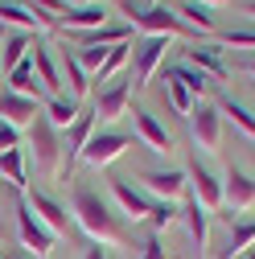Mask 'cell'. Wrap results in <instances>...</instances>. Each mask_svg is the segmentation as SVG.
Returning a JSON list of instances; mask_svg holds the SVG:
<instances>
[{
  "label": "cell",
  "mask_w": 255,
  "mask_h": 259,
  "mask_svg": "<svg viewBox=\"0 0 255 259\" xmlns=\"http://www.w3.org/2000/svg\"><path fill=\"white\" fill-rule=\"evenodd\" d=\"M185 119H189L194 140H198L206 152H214L218 140H222V111H218V103H194V111H189Z\"/></svg>",
  "instance_id": "10"
},
{
  "label": "cell",
  "mask_w": 255,
  "mask_h": 259,
  "mask_svg": "<svg viewBox=\"0 0 255 259\" xmlns=\"http://www.w3.org/2000/svg\"><path fill=\"white\" fill-rule=\"evenodd\" d=\"M107 185H111V198H115V206H119L128 218H132V222H144V218H148L152 198H148V193H144V189H140L132 177H111Z\"/></svg>",
  "instance_id": "11"
},
{
  "label": "cell",
  "mask_w": 255,
  "mask_h": 259,
  "mask_svg": "<svg viewBox=\"0 0 255 259\" xmlns=\"http://www.w3.org/2000/svg\"><path fill=\"white\" fill-rule=\"evenodd\" d=\"M181 21L198 25V33H218L214 17H210V5H202V0H181Z\"/></svg>",
  "instance_id": "29"
},
{
  "label": "cell",
  "mask_w": 255,
  "mask_h": 259,
  "mask_svg": "<svg viewBox=\"0 0 255 259\" xmlns=\"http://www.w3.org/2000/svg\"><path fill=\"white\" fill-rule=\"evenodd\" d=\"M99 25H111V9L103 0H91V5H74L62 13V29H70V33H91V29Z\"/></svg>",
  "instance_id": "14"
},
{
  "label": "cell",
  "mask_w": 255,
  "mask_h": 259,
  "mask_svg": "<svg viewBox=\"0 0 255 259\" xmlns=\"http://www.w3.org/2000/svg\"><path fill=\"white\" fill-rule=\"evenodd\" d=\"M128 95H132V82H123V78L99 87V95H95V119H103V123L119 119L128 111Z\"/></svg>",
  "instance_id": "15"
},
{
  "label": "cell",
  "mask_w": 255,
  "mask_h": 259,
  "mask_svg": "<svg viewBox=\"0 0 255 259\" xmlns=\"http://www.w3.org/2000/svg\"><path fill=\"white\" fill-rule=\"evenodd\" d=\"M29 58H33V70L46 87V95H62V70H58V58L50 54V46L33 41V50H29Z\"/></svg>",
  "instance_id": "20"
},
{
  "label": "cell",
  "mask_w": 255,
  "mask_h": 259,
  "mask_svg": "<svg viewBox=\"0 0 255 259\" xmlns=\"http://www.w3.org/2000/svg\"><path fill=\"white\" fill-rule=\"evenodd\" d=\"M74 54H78V62H82V70L87 74H95L107 62V54H111V46H74Z\"/></svg>",
  "instance_id": "32"
},
{
  "label": "cell",
  "mask_w": 255,
  "mask_h": 259,
  "mask_svg": "<svg viewBox=\"0 0 255 259\" xmlns=\"http://www.w3.org/2000/svg\"><path fill=\"white\" fill-rule=\"evenodd\" d=\"M202 5H227V0H202Z\"/></svg>",
  "instance_id": "43"
},
{
  "label": "cell",
  "mask_w": 255,
  "mask_h": 259,
  "mask_svg": "<svg viewBox=\"0 0 255 259\" xmlns=\"http://www.w3.org/2000/svg\"><path fill=\"white\" fill-rule=\"evenodd\" d=\"M29 50H33V41H29V33L25 29H13V33H5V41H0V70H13V66H21V62L29 58Z\"/></svg>",
  "instance_id": "22"
},
{
  "label": "cell",
  "mask_w": 255,
  "mask_h": 259,
  "mask_svg": "<svg viewBox=\"0 0 255 259\" xmlns=\"http://www.w3.org/2000/svg\"><path fill=\"white\" fill-rule=\"evenodd\" d=\"M0 177H5L13 189H25V148H9V152H0Z\"/></svg>",
  "instance_id": "27"
},
{
  "label": "cell",
  "mask_w": 255,
  "mask_h": 259,
  "mask_svg": "<svg viewBox=\"0 0 255 259\" xmlns=\"http://www.w3.org/2000/svg\"><path fill=\"white\" fill-rule=\"evenodd\" d=\"M70 214H74V222L82 226V231L91 235V243H103V247L123 243V222L115 218L111 202L95 185L74 181V189H70Z\"/></svg>",
  "instance_id": "1"
},
{
  "label": "cell",
  "mask_w": 255,
  "mask_h": 259,
  "mask_svg": "<svg viewBox=\"0 0 255 259\" xmlns=\"http://www.w3.org/2000/svg\"><path fill=\"white\" fill-rule=\"evenodd\" d=\"M5 82H9L13 95H25V99H41V95H46V87H41V78H37V70H33V58H25L21 66H13V70L5 74ZM46 99H50V95H46Z\"/></svg>",
  "instance_id": "19"
},
{
  "label": "cell",
  "mask_w": 255,
  "mask_h": 259,
  "mask_svg": "<svg viewBox=\"0 0 255 259\" xmlns=\"http://www.w3.org/2000/svg\"><path fill=\"white\" fill-rule=\"evenodd\" d=\"M222 206L231 210L227 218H235L239 210H251V206H255V177H251L247 169L231 165L227 173H222Z\"/></svg>",
  "instance_id": "8"
},
{
  "label": "cell",
  "mask_w": 255,
  "mask_h": 259,
  "mask_svg": "<svg viewBox=\"0 0 255 259\" xmlns=\"http://www.w3.org/2000/svg\"><path fill=\"white\" fill-rule=\"evenodd\" d=\"M169 41H173V37H152V33H144V37H136V41H132L136 87H148V82H152L156 66H161V62H165V54H169Z\"/></svg>",
  "instance_id": "7"
},
{
  "label": "cell",
  "mask_w": 255,
  "mask_h": 259,
  "mask_svg": "<svg viewBox=\"0 0 255 259\" xmlns=\"http://www.w3.org/2000/svg\"><path fill=\"white\" fill-rule=\"evenodd\" d=\"M78 111H82V107H78L74 99H66V95H50V99L41 103V115L58 127V132H66V127L78 119Z\"/></svg>",
  "instance_id": "23"
},
{
  "label": "cell",
  "mask_w": 255,
  "mask_h": 259,
  "mask_svg": "<svg viewBox=\"0 0 255 259\" xmlns=\"http://www.w3.org/2000/svg\"><path fill=\"white\" fill-rule=\"evenodd\" d=\"M9 148H21V127L0 119V152H9Z\"/></svg>",
  "instance_id": "36"
},
{
  "label": "cell",
  "mask_w": 255,
  "mask_h": 259,
  "mask_svg": "<svg viewBox=\"0 0 255 259\" xmlns=\"http://www.w3.org/2000/svg\"><path fill=\"white\" fill-rule=\"evenodd\" d=\"M148 5H161V0H148Z\"/></svg>",
  "instance_id": "44"
},
{
  "label": "cell",
  "mask_w": 255,
  "mask_h": 259,
  "mask_svg": "<svg viewBox=\"0 0 255 259\" xmlns=\"http://www.w3.org/2000/svg\"><path fill=\"white\" fill-rule=\"evenodd\" d=\"M29 144H33V165H41L46 173L58 177V165H62V132L46 115L33 119V127H29Z\"/></svg>",
  "instance_id": "5"
},
{
  "label": "cell",
  "mask_w": 255,
  "mask_h": 259,
  "mask_svg": "<svg viewBox=\"0 0 255 259\" xmlns=\"http://www.w3.org/2000/svg\"><path fill=\"white\" fill-rule=\"evenodd\" d=\"M165 74H173V78H177L189 95H194V99H202V95H206V87H210V82H206V74H202V70H194L189 62H177V66H169Z\"/></svg>",
  "instance_id": "28"
},
{
  "label": "cell",
  "mask_w": 255,
  "mask_h": 259,
  "mask_svg": "<svg viewBox=\"0 0 255 259\" xmlns=\"http://www.w3.org/2000/svg\"><path fill=\"white\" fill-rule=\"evenodd\" d=\"M218 41L231 50H255V29H227V33H218Z\"/></svg>",
  "instance_id": "33"
},
{
  "label": "cell",
  "mask_w": 255,
  "mask_h": 259,
  "mask_svg": "<svg viewBox=\"0 0 255 259\" xmlns=\"http://www.w3.org/2000/svg\"><path fill=\"white\" fill-rule=\"evenodd\" d=\"M25 202H29V210H33L54 235H62L66 231V206H62L58 198H50V193H41V189H33V193H25Z\"/></svg>",
  "instance_id": "18"
},
{
  "label": "cell",
  "mask_w": 255,
  "mask_h": 259,
  "mask_svg": "<svg viewBox=\"0 0 255 259\" xmlns=\"http://www.w3.org/2000/svg\"><path fill=\"white\" fill-rule=\"evenodd\" d=\"M5 259H33V255H29V251H25V247H21V251H17V255H5Z\"/></svg>",
  "instance_id": "38"
},
{
  "label": "cell",
  "mask_w": 255,
  "mask_h": 259,
  "mask_svg": "<svg viewBox=\"0 0 255 259\" xmlns=\"http://www.w3.org/2000/svg\"><path fill=\"white\" fill-rule=\"evenodd\" d=\"M119 9L128 13V25L140 29V33H152V37H189V25L169 13L165 5H148V9H136L132 0H119Z\"/></svg>",
  "instance_id": "2"
},
{
  "label": "cell",
  "mask_w": 255,
  "mask_h": 259,
  "mask_svg": "<svg viewBox=\"0 0 255 259\" xmlns=\"http://www.w3.org/2000/svg\"><path fill=\"white\" fill-rule=\"evenodd\" d=\"M185 177H189V185H194V198H198L206 210H218V206H222V177L206 165V160L194 156V165H189Z\"/></svg>",
  "instance_id": "12"
},
{
  "label": "cell",
  "mask_w": 255,
  "mask_h": 259,
  "mask_svg": "<svg viewBox=\"0 0 255 259\" xmlns=\"http://www.w3.org/2000/svg\"><path fill=\"white\" fill-rule=\"evenodd\" d=\"M91 132H95V111H78V119L66 127V132H62V165H58V181H70L74 165L82 160V148H87Z\"/></svg>",
  "instance_id": "3"
},
{
  "label": "cell",
  "mask_w": 255,
  "mask_h": 259,
  "mask_svg": "<svg viewBox=\"0 0 255 259\" xmlns=\"http://www.w3.org/2000/svg\"><path fill=\"white\" fill-rule=\"evenodd\" d=\"M243 255H247V259H255V243H251V247H247V251H243Z\"/></svg>",
  "instance_id": "41"
},
{
  "label": "cell",
  "mask_w": 255,
  "mask_h": 259,
  "mask_svg": "<svg viewBox=\"0 0 255 259\" xmlns=\"http://www.w3.org/2000/svg\"><path fill=\"white\" fill-rule=\"evenodd\" d=\"M132 127H136V136L152 148V152H169L173 148V136H169V127L156 119L152 111H144V107H136L132 111Z\"/></svg>",
  "instance_id": "16"
},
{
  "label": "cell",
  "mask_w": 255,
  "mask_h": 259,
  "mask_svg": "<svg viewBox=\"0 0 255 259\" xmlns=\"http://www.w3.org/2000/svg\"><path fill=\"white\" fill-rule=\"evenodd\" d=\"M82 259H111V247H103V243H91V247L82 251Z\"/></svg>",
  "instance_id": "37"
},
{
  "label": "cell",
  "mask_w": 255,
  "mask_h": 259,
  "mask_svg": "<svg viewBox=\"0 0 255 259\" xmlns=\"http://www.w3.org/2000/svg\"><path fill=\"white\" fill-rule=\"evenodd\" d=\"M181 218H185V226H189V239H194V247H198V259L206 255V239H210V210L189 193L185 198V206H181Z\"/></svg>",
  "instance_id": "17"
},
{
  "label": "cell",
  "mask_w": 255,
  "mask_h": 259,
  "mask_svg": "<svg viewBox=\"0 0 255 259\" xmlns=\"http://www.w3.org/2000/svg\"><path fill=\"white\" fill-rule=\"evenodd\" d=\"M128 148H132V140H128L123 132H111V127H103V132H91L87 148H82V160L91 169H107L111 160H119Z\"/></svg>",
  "instance_id": "6"
},
{
  "label": "cell",
  "mask_w": 255,
  "mask_h": 259,
  "mask_svg": "<svg viewBox=\"0 0 255 259\" xmlns=\"http://www.w3.org/2000/svg\"><path fill=\"white\" fill-rule=\"evenodd\" d=\"M218 111H222V119H231L247 140H255V111H251L247 103L231 99V95H222V99H218Z\"/></svg>",
  "instance_id": "24"
},
{
  "label": "cell",
  "mask_w": 255,
  "mask_h": 259,
  "mask_svg": "<svg viewBox=\"0 0 255 259\" xmlns=\"http://www.w3.org/2000/svg\"><path fill=\"white\" fill-rule=\"evenodd\" d=\"M0 74H5V70H0Z\"/></svg>",
  "instance_id": "47"
},
{
  "label": "cell",
  "mask_w": 255,
  "mask_h": 259,
  "mask_svg": "<svg viewBox=\"0 0 255 259\" xmlns=\"http://www.w3.org/2000/svg\"><path fill=\"white\" fill-rule=\"evenodd\" d=\"M66 5H70V9H74V5H91V0H66Z\"/></svg>",
  "instance_id": "42"
},
{
  "label": "cell",
  "mask_w": 255,
  "mask_h": 259,
  "mask_svg": "<svg viewBox=\"0 0 255 259\" xmlns=\"http://www.w3.org/2000/svg\"><path fill=\"white\" fill-rule=\"evenodd\" d=\"M235 259H247V255H235Z\"/></svg>",
  "instance_id": "45"
},
{
  "label": "cell",
  "mask_w": 255,
  "mask_h": 259,
  "mask_svg": "<svg viewBox=\"0 0 255 259\" xmlns=\"http://www.w3.org/2000/svg\"><path fill=\"white\" fill-rule=\"evenodd\" d=\"M181 218V206L177 202H152L148 206V222H152V235H161V231H169V226Z\"/></svg>",
  "instance_id": "30"
},
{
  "label": "cell",
  "mask_w": 255,
  "mask_h": 259,
  "mask_svg": "<svg viewBox=\"0 0 255 259\" xmlns=\"http://www.w3.org/2000/svg\"><path fill=\"white\" fill-rule=\"evenodd\" d=\"M136 185L148 193L152 202H177L185 193V185H189V177L181 169H148V173H140Z\"/></svg>",
  "instance_id": "9"
},
{
  "label": "cell",
  "mask_w": 255,
  "mask_h": 259,
  "mask_svg": "<svg viewBox=\"0 0 255 259\" xmlns=\"http://www.w3.org/2000/svg\"><path fill=\"white\" fill-rule=\"evenodd\" d=\"M140 259H169V251H165L161 235H148V239H144V247H140Z\"/></svg>",
  "instance_id": "35"
},
{
  "label": "cell",
  "mask_w": 255,
  "mask_h": 259,
  "mask_svg": "<svg viewBox=\"0 0 255 259\" xmlns=\"http://www.w3.org/2000/svg\"><path fill=\"white\" fill-rule=\"evenodd\" d=\"M251 243H255V218H239V222H231V235H227V247H222V259L243 255Z\"/></svg>",
  "instance_id": "26"
},
{
  "label": "cell",
  "mask_w": 255,
  "mask_h": 259,
  "mask_svg": "<svg viewBox=\"0 0 255 259\" xmlns=\"http://www.w3.org/2000/svg\"><path fill=\"white\" fill-rule=\"evenodd\" d=\"M0 259H5V255H0Z\"/></svg>",
  "instance_id": "46"
},
{
  "label": "cell",
  "mask_w": 255,
  "mask_h": 259,
  "mask_svg": "<svg viewBox=\"0 0 255 259\" xmlns=\"http://www.w3.org/2000/svg\"><path fill=\"white\" fill-rule=\"evenodd\" d=\"M25 5H29V9H37V13H50V17H58V21H62V13L70 9L66 0H25Z\"/></svg>",
  "instance_id": "34"
},
{
  "label": "cell",
  "mask_w": 255,
  "mask_h": 259,
  "mask_svg": "<svg viewBox=\"0 0 255 259\" xmlns=\"http://www.w3.org/2000/svg\"><path fill=\"white\" fill-rule=\"evenodd\" d=\"M247 74H251V78H255V58H251V62H247Z\"/></svg>",
  "instance_id": "40"
},
{
  "label": "cell",
  "mask_w": 255,
  "mask_h": 259,
  "mask_svg": "<svg viewBox=\"0 0 255 259\" xmlns=\"http://www.w3.org/2000/svg\"><path fill=\"white\" fill-rule=\"evenodd\" d=\"M185 62H189L194 70H202V74H214V78H227V74H231V70H227V62L218 58L214 46H194V50L185 54Z\"/></svg>",
  "instance_id": "25"
},
{
  "label": "cell",
  "mask_w": 255,
  "mask_h": 259,
  "mask_svg": "<svg viewBox=\"0 0 255 259\" xmlns=\"http://www.w3.org/2000/svg\"><path fill=\"white\" fill-rule=\"evenodd\" d=\"M243 13H247V17H255V0H247V5H243Z\"/></svg>",
  "instance_id": "39"
},
{
  "label": "cell",
  "mask_w": 255,
  "mask_h": 259,
  "mask_svg": "<svg viewBox=\"0 0 255 259\" xmlns=\"http://www.w3.org/2000/svg\"><path fill=\"white\" fill-rule=\"evenodd\" d=\"M165 95H169V103H173L177 115H189V111H194V103H198V99H194V95H189L173 74H165Z\"/></svg>",
  "instance_id": "31"
},
{
  "label": "cell",
  "mask_w": 255,
  "mask_h": 259,
  "mask_svg": "<svg viewBox=\"0 0 255 259\" xmlns=\"http://www.w3.org/2000/svg\"><path fill=\"white\" fill-rule=\"evenodd\" d=\"M41 115V99H25V95H13V91H0V119L29 132L33 119Z\"/></svg>",
  "instance_id": "13"
},
{
  "label": "cell",
  "mask_w": 255,
  "mask_h": 259,
  "mask_svg": "<svg viewBox=\"0 0 255 259\" xmlns=\"http://www.w3.org/2000/svg\"><path fill=\"white\" fill-rule=\"evenodd\" d=\"M17 239H21V247H25L29 255H50L54 243H58V235L50 231V226H46L33 210H29L25 198L17 202Z\"/></svg>",
  "instance_id": "4"
},
{
  "label": "cell",
  "mask_w": 255,
  "mask_h": 259,
  "mask_svg": "<svg viewBox=\"0 0 255 259\" xmlns=\"http://www.w3.org/2000/svg\"><path fill=\"white\" fill-rule=\"evenodd\" d=\"M58 70H62V78H66V87H70V99L78 103L82 95L91 91V74L82 70V62H78V54H74L70 46L62 50V58H58Z\"/></svg>",
  "instance_id": "21"
}]
</instances>
